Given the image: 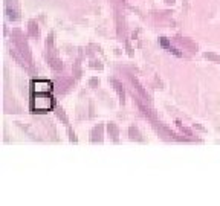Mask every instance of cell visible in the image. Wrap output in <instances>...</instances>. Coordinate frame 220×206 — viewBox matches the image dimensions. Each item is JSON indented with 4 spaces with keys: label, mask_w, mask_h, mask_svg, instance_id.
<instances>
[{
    "label": "cell",
    "mask_w": 220,
    "mask_h": 206,
    "mask_svg": "<svg viewBox=\"0 0 220 206\" xmlns=\"http://www.w3.org/2000/svg\"><path fill=\"white\" fill-rule=\"evenodd\" d=\"M54 99L49 93H37L32 98V110L37 113H46L52 109Z\"/></svg>",
    "instance_id": "6da1fadb"
},
{
    "label": "cell",
    "mask_w": 220,
    "mask_h": 206,
    "mask_svg": "<svg viewBox=\"0 0 220 206\" xmlns=\"http://www.w3.org/2000/svg\"><path fill=\"white\" fill-rule=\"evenodd\" d=\"M161 46H162V47H167V49L171 47V44H170V41H168L167 38H161Z\"/></svg>",
    "instance_id": "3957f363"
},
{
    "label": "cell",
    "mask_w": 220,
    "mask_h": 206,
    "mask_svg": "<svg viewBox=\"0 0 220 206\" xmlns=\"http://www.w3.org/2000/svg\"><path fill=\"white\" fill-rule=\"evenodd\" d=\"M51 90H52V84L49 81H35L32 84L34 95H37V93H51Z\"/></svg>",
    "instance_id": "7a4b0ae2"
}]
</instances>
